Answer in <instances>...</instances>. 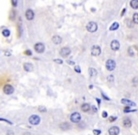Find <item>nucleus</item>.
Listing matches in <instances>:
<instances>
[{"label": "nucleus", "instance_id": "obj_1", "mask_svg": "<svg viewBox=\"0 0 138 135\" xmlns=\"http://www.w3.org/2000/svg\"><path fill=\"white\" fill-rule=\"evenodd\" d=\"M28 121H29V123L31 124V125H39L40 124V117L39 116V115H37V114H33V115H31L29 118H28Z\"/></svg>", "mask_w": 138, "mask_h": 135}, {"label": "nucleus", "instance_id": "obj_2", "mask_svg": "<svg viewBox=\"0 0 138 135\" xmlns=\"http://www.w3.org/2000/svg\"><path fill=\"white\" fill-rule=\"evenodd\" d=\"M86 30L88 32H91V33H94L98 30V26L95 22H89L87 25H86Z\"/></svg>", "mask_w": 138, "mask_h": 135}, {"label": "nucleus", "instance_id": "obj_3", "mask_svg": "<svg viewBox=\"0 0 138 135\" xmlns=\"http://www.w3.org/2000/svg\"><path fill=\"white\" fill-rule=\"evenodd\" d=\"M34 49H35V51H36L37 53H39V54H42V53L44 52V50H45V46H44L43 43H41V42H38V43L35 44Z\"/></svg>", "mask_w": 138, "mask_h": 135}, {"label": "nucleus", "instance_id": "obj_4", "mask_svg": "<svg viewBox=\"0 0 138 135\" xmlns=\"http://www.w3.org/2000/svg\"><path fill=\"white\" fill-rule=\"evenodd\" d=\"M80 120H81V114L79 113L75 112V113H71V121L72 123H78V122H80Z\"/></svg>", "mask_w": 138, "mask_h": 135}, {"label": "nucleus", "instance_id": "obj_5", "mask_svg": "<svg viewBox=\"0 0 138 135\" xmlns=\"http://www.w3.org/2000/svg\"><path fill=\"white\" fill-rule=\"evenodd\" d=\"M105 67L107 69V70L109 71H112L116 69V62L113 60V59H109L106 61V64H105Z\"/></svg>", "mask_w": 138, "mask_h": 135}, {"label": "nucleus", "instance_id": "obj_6", "mask_svg": "<svg viewBox=\"0 0 138 135\" xmlns=\"http://www.w3.org/2000/svg\"><path fill=\"white\" fill-rule=\"evenodd\" d=\"M3 91H4V93H5L6 95H11V94L14 92V88H13V86L10 85V84H6V85H4V87H3Z\"/></svg>", "mask_w": 138, "mask_h": 135}, {"label": "nucleus", "instance_id": "obj_7", "mask_svg": "<svg viewBox=\"0 0 138 135\" xmlns=\"http://www.w3.org/2000/svg\"><path fill=\"white\" fill-rule=\"evenodd\" d=\"M101 53H102V49H101L100 46L94 45V46L92 47V49H91V54H92L93 56H98V55L101 54Z\"/></svg>", "mask_w": 138, "mask_h": 135}, {"label": "nucleus", "instance_id": "obj_8", "mask_svg": "<svg viewBox=\"0 0 138 135\" xmlns=\"http://www.w3.org/2000/svg\"><path fill=\"white\" fill-rule=\"evenodd\" d=\"M59 54H60V55L62 57H67V56H69L71 54V49L69 47H63L60 50V53Z\"/></svg>", "mask_w": 138, "mask_h": 135}, {"label": "nucleus", "instance_id": "obj_9", "mask_svg": "<svg viewBox=\"0 0 138 135\" xmlns=\"http://www.w3.org/2000/svg\"><path fill=\"white\" fill-rule=\"evenodd\" d=\"M34 17H35L34 11H33L32 9H28L26 11V18H27V21H32V20L34 19Z\"/></svg>", "mask_w": 138, "mask_h": 135}, {"label": "nucleus", "instance_id": "obj_10", "mask_svg": "<svg viewBox=\"0 0 138 135\" xmlns=\"http://www.w3.org/2000/svg\"><path fill=\"white\" fill-rule=\"evenodd\" d=\"M110 46H111V49H112L113 51H117V50L119 49V47H120L119 42H118V40H116V39H114V40L111 41Z\"/></svg>", "mask_w": 138, "mask_h": 135}, {"label": "nucleus", "instance_id": "obj_11", "mask_svg": "<svg viewBox=\"0 0 138 135\" xmlns=\"http://www.w3.org/2000/svg\"><path fill=\"white\" fill-rule=\"evenodd\" d=\"M24 70H26V71H27V72H31V71H33L34 70V66L31 64V63H28V62H27V63H25L24 64Z\"/></svg>", "mask_w": 138, "mask_h": 135}, {"label": "nucleus", "instance_id": "obj_12", "mask_svg": "<svg viewBox=\"0 0 138 135\" xmlns=\"http://www.w3.org/2000/svg\"><path fill=\"white\" fill-rule=\"evenodd\" d=\"M109 135H118L119 133V128L118 127H112L109 129Z\"/></svg>", "mask_w": 138, "mask_h": 135}, {"label": "nucleus", "instance_id": "obj_13", "mask_svg": "<svg viewBox=\"0 0 138 135\" xmlns=\"http://www.w3.org/2000/svg\"><path fill=\"white\" fill-rule=\"evenodd\" d=\"M121 103L122 104H124V105H127V106H135V103L134 102V101H132V100H127V99H123V100H121Z\"/></svg>", "mask_w": 138, "mask_h": 135}, {"label": "nucleus", "instance_id": "obj_14", "mask_svg": "<svg viewBox=\"0 0 138 135\" xmlns=\"http://www.w3.org/2000/svg\"><path fill=\"white\" fill-rule=\"evenodd\" d=\"M52 40H53V42L56 44V45H58V44H60L61 42H62V38L60 37V36H57V35H55L53 38H52Z\"/></svg>", "mask_w": 138, "mask_h": 135}, {"label": "nucleus", "instance_id": "obj_15", "mask_svg": "<svg viewBox=\"0 0 138 135\" xmlns=\"http://www.w3.org/2000/svg\"><path fill=\"white\" fill-rule=\"evenodd\" d=\"M81 110L85 112V113H86V112H88L89 110H90V104H88V103H84L81 105Z\"/></svg>", "mask_w": 138, "mask_h": 135}, {"label": "nucleus", "instance_id": "obj_16", "mask_svg": "<svg viewBox=\"0 0 138 135\" xmlns=\"http://www.w3.org/2000/svg\"><path fill=\"white\" fill-rule=\"evenodd\" d=\"M123 126L125 128H131L132 126V121L129 119V118H125L124 121H123Z\"/></svg>", "mask_w": 138, "mask_h": 135}, {"label": "nucleus", "instance_id": "obj_17", "mask_svg": "<svg viewBox=\"0 0 138 135\" xmlns=\"http://www.w3.org/2000/svg\"><path fill=\"white\" fill-rule=\"evenodd\" d=\"M131 7L134 9H138V0H132L131 3H130Z\"/></svg>", "mask_w": 138, "mask_h": 135}, {"label": "nucleus", "instance_id": "obj_18", "mask_svg": "<svg viewBox=\"0 0 138 135\" xmlns=\"http://www.w3.org/2000/svg\"><path fill=\"white\" fill-rule=\"evenodd\" d=\"M119 27V25H118V23H116V22H115V23H113L112 24V26H110V31H115V30H116L117 28Z\"/></svg>", "mask_w": 138, "mask_h": 135}, {"label": "nucleus", "instance_id": "obj_19", "mask_svg": "<svg viewBox=\"0 0 138 135\" xmlns=\"http://www.w3.org/2000/svg\"><path fill=\"white\" fill-rule=\"evenodd\" d=\"M59 127H60V129L63 130V131H66V130H69V129H70V125H69L68 123H61Z\"/></svg>", "mask_w": 138, "mask_h": 135}, {"label": "nucleus", "instance_id": "obj_20", "mask_svg": "<svg viewBox=\"0 0 138 135\" xmlns=\"http://www.w3.org/2000/svg\"><path fill=\"white\" fill-rule=\"evenodd\" d=\"M88 73H89L90 76H95V75H97V70L93 68H89L88 69Z\"/></svg>", "mask_w": 138, "mask_h": 135}, {"label": "nucleus", "instance_id": "obj_21", "mask_svg": "<svg viewBox=\"0 0 138 135\" xmlns=\"http://www.w3.org/2000/svg\"><path fill=\"white\" fill-rule=\"evenodd\" d=\"M2 35H3L4 37L8 38V37H9V35H10V32H9V29H4V30L2 31Z\"/></svg>", "mask_w": 138, "mask_h": 135}, {"label": "nucleus", "instance_id": "obj_22", "mask_svg": "<svg viewBox=\"0 0 138 135\" xmlns=\"http://www.w3.org/2000/svg\"><path fill=\"white\" fill-rule=\"evenodd\" d=\"M133 22L134 24H137L138 25V13H134V16H133Z\"/></svg>", "mask_w": 138, "mask_h": 135}, {"label": "nucleus", "instance_id": "obj_23", "mask_svg": "<svg viewBox=\"0 0 138 135\" xmlns=\"http://www.w3.org/2000/svg\"><path fill=\"white\" fill-rule=\"evenodd\" d=\"M128 53H129V55H131V56H134V47H130V48L128 49Z\"/></svg>", "mask_w": 138, "mask_h": 135}, {"label": "nucleus", "instance_id": "obj_24", "mask_svg": "<svg viewBox=\"0 0 138 135\" xmlns=\"http://www.w3.org/2000/svg\"><path fill=\"white\" fill-rule=\"evenodd\" d=\"M135 110H133V109H131L130 106H126L125 108H124V112L125 113H130V112H134Z\"/></svg>", "mask_w": 138, "mask_h": 135}, {"label": "nucleus", "instance_id": "obj_25", "mask_svg": "<svg viewBox=\"0 0 138 135\" xmlns=\"http://www.w3.org/2000/svg\"><path fill=\"white\" fill-rule=\"evenodd\" d=\"M39 111H40V113H46V112H47V109L45 108L44 106H40V107H39Z\"/></svg>", "mask_w": 138, "mask_h": 135}, {"label": "nucleus", "instance_id": "obj_26", "mask_svg": "<svg viewBox=\"0 0 138 135\" xmlns=\"http://www.w3.org/2000/svg\"><path fill=\"white\" fill-rule=\"evenodd\" d=\"M10 20H14V18H15V11L14 10H12L11 12H10Z\"/></svg>", "mask_w": 138, "mask_h": 135}, {"label": "nucleus", "instance_id": "obj_27", "mask_svg": "<svg viewBox=\"0 0 138 135\" xmlns=\"http://www.w3.org/2000/svg\"><path fill=\"white\" fill-rule=\"evenodd\" d=\"M74 70H75L77 73H81V69H80L79 66H75V67H74Z\"/></svg>", "mask_w": 138, "mask_h": 135}, {"label": "nucleus", "instance_id": "obj_28", "mask_svg": "<svg viewBox=\"0 0 138 135\" xmlns=\"http://www.w3.org/2000/svg\"><path fill=\"white\" fill-rule=\"evenodd\" d=\"M107 81H109L110 83H112V82L114 81V76H113V75H109V76L107 77Z\"/></svg>", "mask_w": 138, "mask_h": 135}, {"label": "nucleus", "instance_id": "obj_29", "mask_svg": "<svg viewBox=\"0 0 138 135\" xmlns=\"http://www.w3.org/2000/svg\"><path fill=\"white\" fill-rule=\"evenodd\" d=\"M93 133H94V135H100L101 134V131H99V130H94V131H93Z\"/></svg>", "mask_w": 138, "mask_h": 135}, {"label": "nucleus", "instance_id": "obj_30", "mask_svg": "<svg viewBox=\"0 0 138 135\" xmlns=\"http://www.w3.org/2000/svg\"><path fill=\"white\" fill-rule=\"evenodd\" d=\"M116 116H110L109 117V122H114V121H116Z\"/></svg>", "mask_w": 138, "mask_h": 135}, {"label": "nucleus", "instance_id": "obj_31", "mask_svg": "<svg viewBox=\"0 0 138 135\" xmlns=\"http://www.w3.org/2000/svg\"><path fill=\"white\" fill-rule=\"evenodd\" d=\"M54 61H55V63H57V64H62L63 63V61L61 59H54Z\"/></svg>", "mask_w": 138, "mask_h": 135}, {"label": "nucleus", "instance_id": "obj_32", "mask_svg": "<svg viewBox=\"0 0 138 135\" xmlns=\"http://www.w3.org/2000/svg\"><path fill=\"white\" fill-rule=\"evenodd\" d=\"M25 54L26 55H32V53L30 50H27V51H25Z\"/></svg>", "mask_w": 138, "mask_h": 135}, {"label": "nucleus", "instance_id": "obj_33", "mask_svg": "<svg viewBox=\"0 0 138 135\" xmlns=\"http://www.w3.org/2000/svg\"><path fill=\"white\" fill-rule=\"evenodd\" d=\"M107 115H108V113L104 111V112H102V116L103 117V118H105V117H107Z\"/></svg>", "mask_w": 138, "mask_h": 135}, {"label": "nucleus", "instance_id": "obj_34", "mask_svg": "<svg viewBox=\"0 0 138 135\" xmlns=\"http://www.w3.org/2000/svg\"><path fill=\"white\" fill-rule=\"evenodd\" d=\"M0 121H5V122H8L9 125H11V124H12L10 121H9V120H7V119H3V118H0Z\"/></svg>", "mask_w": 138, "mask_h": 135}, {"label": "nucleus", "instance_id": "obj_35", "mask_svg": "<svg viewBox=\"0 0 138 135\" xmlns=\"http://www.w3.org/2000/svg\"><path fill=\"white\" fill-rule=\"evenodd\" d=\"M7 135H14V132L12 131H7Z\"/></svg>", "mask_w": 138, "mask_h": 135}, {"label": "nucleus", "instance_id": "obj_36", "mask_svg": "<svg viewBox=\"0 0 138 135\" xmlns=\"http://www.w3.org/2000/svg\"><path fill=\"white\" fill-rule=\"evenodd\" d=\"M11 4H12V5L14 6V7H16V6H17V4H18V2L14 0V1H11Z\"/></svg>", "mask_w": 138, "mask_h": 135}, {"label": "nucleus", "instance_id": "obj_37", "mask_svg": "<svg viewBox=\"0 0 138 135\" xmlns=\"http://www.w3.org/2000/svg\"><path fill=\"white\" fill-rule=\"evenodd\" d=\"M102 97H103V99H104V100H110V98H108V97H106V96H104V94H103V93H102Z\"/></svg>", "mask_w": 138, "mask_h": 135}, {"label": "nucleus", "instance_id": "obj_38", "mask_svg": "<svg viewBox=\"0 0 138 135\" xmlns=\"http://www.w3.org/2000/svg\"><path fill=\"white\" fill-rule=\"evenodd\" d=\"M128 26H130V27L134 26V25L132 24V22H131V21H130V22H128Z\"/></svg>", "mask_w": 138, "mask_h": 135}, {"label": "nucleus", "instance_id": "obj_39", "mask_svg": "<svg viewBox=\"0 0 138 135\" xmlns=\"http://www.w3.org/2000/svg\"><path fill=\"white\" fill-rule=\"evenodd\" d=\"M68 63H69L70 65H74V62H73V61H70V60H69Z\"/></svg>", "mask_w": 138, "mask_h": 135}, {"label": "nucleus", "instance_id": "obj_40", "mask_svg": "<svg viewBox=\"0 0 138 135\" xmlns=\"http://www.w3.org/2000/svg\"><path fill=\"white\" fill-rule=\"evenodd\" d=\"M96 100H97V102H98L99 104H101V100H99V99H96Z\"/></svg>", "mask_w": 138, "mask_h": 135}, {"label": "nucleus", "instance_id": "obj_41", "mask_svg": "<svg viewBox=\"0 0 138 135\" xmlns=\"http://www.w3.org/2000/svg\"><path fill=\"white\" fill-rule=\"evenodd\" d=\"M24 135H31V134H30L29 132H25V133H24Z\"/></svg>", "mask_w": 138, "mask_h": 135}, {"label": "nucleus", "instance_id": "obj_42", "mask_svg": "<svg viewBox=\"0 0 138 135\" xmlns=\"http://www.w3.org/2000/svg\"><path fill=\"white\" fill-rule=\"evenodd\" d=\"M125 10H126V9H123V11H122V12H121V15H123V14H124V12H125Z\"/></svg>", "mask_w": 138, "mask_h": 135}]
</instances>
